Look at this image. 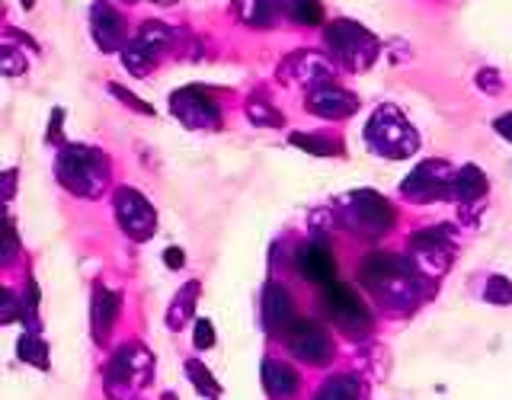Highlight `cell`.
I'll list each match as a JSON object with an SVG mask.
<instances>
[{"mask_svg": "<svg viewBox=\"0 0 512 400\" xmlns=\"http://www.w3.org/2000/svg\"><path fill=\"white\" fill-rule=\"evenodd\" d=\"M359 282L372 295H378L381 304L397 311H407L420 298V279H416V266L404 256L394 253H372L365 256L359 266Z\"/></svg>", "mask_w": 512, "mask_h": 400, "instance_id": "1", "label": "cell"}, {"mask_svg": "<svg viewBox=\"0 0 512 400\" xmlns=\"http://www.w3.org/2000/svg\"><path fill=\"white\" fill-rule=\"evenodd\" d=\"M55 176L77 199H100L109 186V157L90 144H61Z\"/></svg>", "mask_w": 512, "mask_h": 400, "instance_id": "2", "label": "cell"}, {"mask_svg": "<svg viewBox=\"0 0 512 400\" xmlns=\"http://www.w3.org/2000/svg\"><path fill=\"white\" fill-rule=\"evenodd\" d=\"M154 378V356L141 343H125L103 368V388L109 400H132Z\"/></svg>", "mask_w": 512, "mask_h": 400, "instance_id": "3", "label": "cell"}, {"mask_svg": "<svg viewBox=\"0 0 512 400\" xmlns=\"http://www.w3.org/2000/svg\"><path fill=\"white\" fill-rule=\"evenodd\" d=\"M324 45L336 64H343L346 71H365L372 68L381 45L378 39L356 20H333L324 29Z\"/></svg>", "mask_w": 512, "mask_h": 400, "instance_id": "4", "label": "cell"}, {"mask_svg": "<svg viewBox=\"0 0 512 400\" xmlns=\"http://www.w3.org/2000/svg\"><path fill=\"white\" fill-rule=\"evenodd\" d=\"M365 144L381 157L400 160L420 148V138H416V128L404 119V112L394 106H381L365 125Z\"/></svg>", "mask_w": 512, "mask_h": 400, "instance_id": "5", "label": "cell"}, {"mask_svg": "<svg viewBox=\"0 0 512 400\" xmlns=\"http://www.w3.org/2000/svg\"><path fill=\"white\" fill-rule=\"evenodd\" d=\"M336 212H340V221L349 231H356L362 237H384L397 221L391 202L372 189L349 192L343 199V208H336Z\"/></svg>", "mask_w": 512, "mask_h": 400, "instance_id": "6", "label": "cell"}, {"mask_svg": "<svg viewBox=\"0 0 512 400\" xmlns=\"http://www.w3.org/2000/svg\"><path fill=\"white\" fill-rule=\"evenodd\" d=\"M173 39H176V29H170L167 23L148 20L135 32V39H128L122 45L125 68L132 71L135 77H148L157 68L160 55H164L167 48L173 45Z\"/></svg>", "mask_w": 512, "mask_h": 400, "instance_id": "7", "label": "cell"}, {"mask_svg": "<svg viewBox=\"0 0 512 400\" xmlns=\"http://www.w3.org/2000/svg\"><path fill=\"white\" fill-rule=\"evenodd\" d=\"M320 301H324L327 317L343 333H349L352 340H362V336H368V330H372V311L365 308V301L352 292L349 285L333 279L330 285H324V298Z\"/></svg>", "mask_w": 512, "mask_h": 400, "instance_id": "8", "label": "cell"}, {"mask_svg": "<svg viewBox=\"0 0 512 400\" xmlns=\"http://www.w3.org/2000/svg\"><path fill=\"white\" fill-rule=\"evenodd\" d=\"M170 112L192 132H218L221 128V106L212 100V93L202 87H183L170 93Z\"/></svg>", "mask_w": 512, "mask_h": 400, "instance_id": "9", "label": "cell"}, {"mask_svg": "<svg viewBox=\"0 0 512 400\" xmlns=\"http://www.w3.org/2000/svg\"><path fill=\"white\" fill-rule=\"evenodd\" d=\"M112 208H116V221L119 228L132 237V240H151L157 231V212L151 199H144L138 189L132 186H119L112 192Z\"/></svg>", "mask_w": 512, "mask_h": 400, "instance_id": "10", "label": "cell"}, {"mask_svg": "<svg viewBox=\"0 0 512 400\" xmlns=\"http://www.w3.org/2000/svg\"><path fill=\"white\" fill-rule=\"evenodd\" d=\"M285 346L292 349L295 359L308 365H327L333 359V340L314 320H295L285 333Z\"/></svg>", "mask_w": 512, "mask_h": 400, "instance_id": "11", "label": "cell"}, {"mask_svg": "<svg viewBox=\"0 0 512 400\" xmlns=\"http://www.w3.org/2000/svg\"><path fill=\"white\" fill-rule=\"evenodd\" d=\"M404 196L413 202L452 196V170L442 160H426V164H420L404 180Z\"/></svg>", "mask_w": 512, "mask_h": 400, "instance_id": "12", "label": "cell"}, {"mask_svg": "<svg viewBox=\"0 0 512 400\" xmlns=\"http://www.w3.org/2000/svg\"><path fill=\"white\" fill-rule=\"evenodd\" d=\"M90 32H93V42L100 45V52H106V55L122 52V45L128 42L125 39V16L112 4H106V0H96L90 7Z\"/></svg>", "mask_w": 512, "mask_h": 400, "instance_id": "13", "label": "cell"}, {"mask_svg": "<svg viewBox=\"0 0 512 400\" xmlns=\"http://www.w3.org/2000/svg\"><path fill=\"white\" fill-rule=\"evenodd\" d=\"M308 109L320 119H346L359 109V100L349 90L336 87L333 80L308 87Z\"/></svg>", "mask_w": 512, "mask_h": 400, "instance_id": "14", "label": "cell"}, {"mask_svg": "<svg viewBox=\"0 0 512 400\" xmlns=\"http://www.w3.org/2000/svg\"><path fill=\"white\" fill-rule=\"evenodd\" d=\"M295 301L292 295L285 292V285L279 282H269L263 288V327L269 330V336H276V340H285L288 327L295 324Z\"/></svg>", "mask_w": 512, "mask_h": 400, "instance_id": "15", "label": "cell"}, {"mask_svg": "<svg viewBox=\"0 0 512 400\" xmlns=\"http://www.w3.org/2000/svg\"><path fill=\"white\" fill-rule=\"evenodd\" d=\"M119 311H122V295L109 292L106 285H93V295H90V330H93V340L100 343V346L112 336V327H116Z\"/></svg>", "mask_w": 512, "mask_h": 400, "instance_id": "16", "label": "cell"}, {"mask_svg": "<svg viewBox=\"0 0 512 400\" xmlns=\"http://www.w3.org/2000/svg\"><path fill=\"white\" fill-rule=\"evenodd\" d=\"M282 80H298L304 87H314V84H324V80H333V71L324 55L317 52H292L279 68Z\"/></svg>", "mask_w": 512, "mask_h": 400, "instance_id": "17", "label": "cell"}, {"mask_svg": "<svg viewBox=\"0 0 512 400\" xmlns=\"http://www.w3.org/2000/svg\"><path fill=\"white\" fill-rule=\"evenodd\" d=\"M295 269L301 272L304 279L314 282V285H330L336 279V263H333V253L327 244H320V240H314V244H304L298 253H295Z\"/></svg>", "mask_w": 512, "mask_h": 400, "instance_id": "18", "label": "cell"}, {"mask_svg": "<svg viewBox=\"0 0 512 400\" xmlns=\"http://www.w3.org/2000/svg\"><path fill=\"white\" fill-rule=\"evenodd\" d=\"M263 388H266L269 400H295V394L301 388V378L292 365L266 359L263 362Z\"/></svg>", "mask_w": 512, "mask_h": 400, "instance_id": "19", "label": "cell"}, {"mask_svg": "<svg viewBox=\"0 0 512 400\" xmlns=\"http://www.w3.org/2000/svg\"><path fill=\"white\" fill-rule=\"evenodd\" d=\"M199 295H202V282L199 279L186 282L180 292H176L170 311H167V327L173 333H180L189 324V320H192V314H196V304H199Z\"/></svg>", "mask_w": 512, "mask_h": 400, "instance_id": "20", "label": "cell"}, {"mask_svg": "<svg viewBox=\"0 0 512 400\" xmlns=\"http://www.w3.org/2000/svg\"><path fill=\"white\" fill-rule=\"evenodd\" d=\"M234 10L240 16V23L266 29L282 13V0H234Z\"/></svg>", "mask_w": 512, "mask_h": 400, "instance_id": "21", "label": "cell"}, {"mask_svg": "<svg viewBox=\"0 0 512 400\" xmlns=\"http://www.w3.org/2000/svg\"><path fill=\"white\" fill-rule=\"evenodd\" d=\"M487 192V176L480 173L477 167H461V173L452 176V196L461 202L480 199Z\"/></svg>", "mask_w": 512, "mask_h": 400, "instance_id": "22", "label": "cell"}, {"mask_svg": "<svg viewBox=\"0 0 512 400\" xmlns=\"http://www.w3.org/2000/svg\"><path fill=\"white\" fill-rule=\"evenodd\" d=\"M16 356H20L32 368H42V372H48V368H52V362H48V346H45V340H42L39 333H32V330L20 336V343H16Z\"/></svg>", "mask_w": 512, "mask_h": 400, "instance_id": "23", "label": "cell"}, {"mask_svg": "<svg viewBox=\"0 0 512 400\" xmlns=\"http://www.w3.org/2000/svg\"><path fill=\"white\" fill-rule=\"evenodd\" d=\"M282 13L301 26L324 23V4H320V0H282Z\"/></svg>", "mask_w": 512, "mask_h": 400, "instance_id": "24", "label": "cell"}, {"mask_svg": "<svg viewBox=\"0 0 512 400\" xmlns=\"http://www.w3.org/2000/svg\"><path fill=\"white\" fill-rule=\"evenodd\" d=\"M247 119L253 125H260V128H279V125H285L282 112L276 106H269L263 96H253V100H247Z\"/></svg>", "mask_w": 512, "mask_h": 400, "instance_id": "25", "label": "cell"}, {"mask_svg": "<svg viewBox=\"0 0 512 400\" xmlns=\"http://www.w3.org/2000/svg\"><path fill=\"white\" fill-rule=\"evenodd\" d=\"M314 400H359V381L349 375H336L320 388Z\"/></svg>", "mask_w": 512, "mask_h": 400, "instance_id": "26", "label": "cell"}, {"mask_svg": "<svg viewBox=\"0 0 512 400\" xmlns=\"http://www.w3.org/2000/svg\"><path fill=\"white\" fill-rule=\"evenodd\" d=\"M288 141H292L295 148H301V151L314 154V157H336V154L343 151L336 141H330V138H320V135H301V132H295V135H288Z\"/></svg>", "mask_w": 512, "mask_h": 400, "instance_id": "27", "label": "cell"}, {"mask_svg": "<svg viewBox=\"0 0 512 400\" xmlns=\"http://www.w3.org/2000/svg\"><path fill=\"white\" fill-rule=\"evenodd\" d=\"M186 375H189V381L196 384V391L199 394H205V397H218L221 394V384H218V378L208 372V368L199 362V359H189L186 362Z\"/></svg>", "mask_w": 512, "mask_h": 400, "instance_id": "28", "label": "cell"}, {"mask_svg": "<svg viewBox=\"0 0 512 400\" xmlns=\"http://www.w3.org/2000/svg\"><path fill=\"white\" fill-rule=\"evenodd\" d=\"M16 253H20V237H16V228L4 215V208H0V266H10Z\"/></svg>", "mask_w": 512, "mask_h": 400, "instance_id": "29", "label": "cell"}, {"mask_svg": "<svg viewBox=\"0 0 512 400\" xmlns=\"http://www.w3.org/2000/svg\"><path fill=\"white\" fill-rule=\"evenodd\" d=\"M26 68H29V61H26V55L20 52L16 45H0V74L4 77H20V74H26Z\"/></svg>", "mask_w": 512, "mask_h": 400, "instance_id": "30", "label": "cell"}, {"mask_svg": "<svg viewBox=\"0 0 512 400\" xmlns=\"http://www.w3.org/2000/svg\"><path fill=\"white\" fill-rule=\"evenodd\" d=\"M109 93L116 96L119 103H125L132 112H141V116H154V106L148 100H141V96H135L128 87H119V84H109Z\"/></svg>", "mask_w": 512, "mask_h": 400, "instance_id": "31", "label": "cell"}, {"mask_svg": "<svg viewBox=\"0 0 512 400\" xmlns=\"http://www.w3.org/2000/svg\"><path fill=\"white\" fill-rule=\"evenodd\" d=\"M20 308H23L20 320H26L29 330H32V327L39 324V285H36V279L26 282V304L20 301Z\"/></svg>", "mask_w": 512, "mask_h": 400, "instance_id": "32", "label": "cell"}, {"mask_svg": "<svg viewBox=\"0 0 512 400\" xmlns=\"http://www.w3.org/2000/svg\"><path fill=\"white\" fill-rule=\"evenodd\" d=\"M23 308H20V298H16L10 288L0 285V327L13 324V320H20Z\"/></svg>", "mask_w": 512, "mask_h": 400, "instance_id": "33", "label": "cell"}, {"mask_svg": "<svg viewBox=\"0 0 512 400\" xmlns=\"http://www.w3.org/2000/svg\"><path fill=\"white\" fill-rule=\"evenodd\" d=\"M484 298L493 304H512V285L503 276H493L484 288Z\"/></svg>", "mask_w": 512, "mask_h": 400, "instance_id": "34", "label": "cell"}, {"mask_svg": "<svg viewBox=\"0 0 512 400\" xmlns=\"http://www.w3.org/2000/svg\"><path fill=\"white\" fill-rule=\"evenodd\" d=\"M192 346H196V349H212L215 346V324H212V320H205V317L196 320V330H192Z\"/></svg>", "mask_w": 512, "mask_h": 400, "instance_id": "35", "label": "cell"}, {"mask_svg": "<svg viewBox=\"0 0 512 400\" xmlns=\"http://www.w3.org/2000/svg\"><path fill=\"white\" fill-rule=\"evenodd\" d=\"M16 183H20V173H16V170H4V173H0V205L10 202L16 196Z\"/></svg>", "mask_w": 512, "mask_h": 400, "instance_id": "36", "label": "cell"}, {"mask_svg": "<svg viewBox=\"0 0 512 400\" xmlns=\"http://www.w3.org/2000/svg\"><path fill=\"white\" fill-rule=\"evenodd\" d=\"M61 122H64V109L55 106L52 109V122H48V144H61Z\"/></svg>", "mask_w": 512, "mask_h": 400, "instance_id": "37", "label": "cell"}, {"mask_svg": "<svg viewBox=\"0 0 512 400\" xmlns=\"http://www.w3.org/2000/svg\"><path fill=\"white\" fill-rule=\"evenodd\" d=\"M164 263H167V269H183L186 266V253L180 247H167L164 250Z\"/></svg>", "mask_w": 512, "mask_h": 400, "instance_id": "38", "label": "cell"}, {"mask_svg": "<svg viewBox=\"0 0 512 400\" xmlns=\"http://www.w3.org/2000/svg\"><path fill=\"white\" fill-rule=\"evenodd\" d=\"M493 132H500L506 141H512V112H506V116H500L493 122Z\"/></svg>", "mask_w": 512, "mask_h": 400, "instance_id": "39", "label": "cell"}, {"mask_svg": "<svg viewBox=\"0 0 512 400\" xmlns=\"http://www.w3.org/2000/svg\"><path fill=\"white\" fill-rule=\"evenodd\" d=\"M477 80H480V87H484V90H487V87H490L493 93H496V90H503V84H496V71H480Z\"/></svg>", "mask_w": 512, "mask_h": 400, "instance_id": "40", "label": "cell"}, {"mask_svg": "<svg viewBox=\"0 0 512 400\" xmlns=\"http://www.w3.org/2000/svg\"><path fill=\"white\" fill-rule=\"evenodd\" d=\"M154 4H160V7H173V4H180V0H154Z\"/></svg>", "mask_w": 512, "mask_h": 400, "instance_id": "41", "label": "cell"}, {"mask_svg": "<svg viewBox=\"0 0 512 400\" xmlns=\"http://www.w3.org/2000/svg\"><path fill=\"white\" fill-rule=\"evenodd\" d=\"M20 7L23 10H32V7H36V0H20Z\"/></svg>", "mask_w": 512, "mask_h": 400, "instance_id": "42", "label": "cell"}, {"mask_svg": "<svg viewBox=\"0 0 512 400\" xmlns=\"http://www.w3.org/2000/svg\"><path fill=\"white\" fill-rule=\"evenodd\" d=\"M160 400H180V397H176V394H164V397H160Z\"/></svg>", "mask_w": 512, "mask_h": 400, "instance_id": "43", "label": "cell"}]
</instances>
